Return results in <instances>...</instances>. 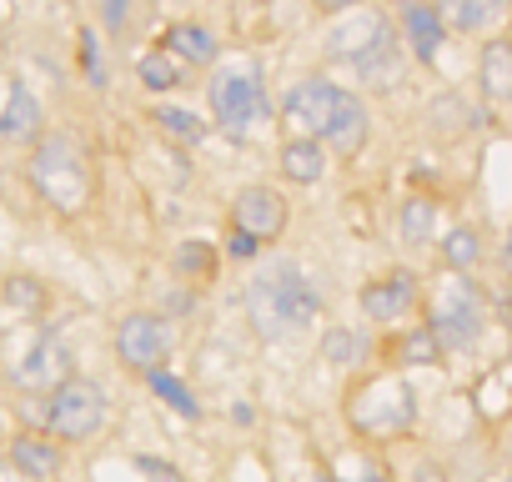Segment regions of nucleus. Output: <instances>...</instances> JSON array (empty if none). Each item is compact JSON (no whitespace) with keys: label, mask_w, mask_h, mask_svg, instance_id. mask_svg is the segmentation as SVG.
<instances>
[{"label":"nucleus","mask_w":512,"mask_h":482,"mask_svg":"<svg viewBox=\"0 0 512 482\" xmlns=\"http://www.w3.org/2000/svg\"><path fill=\"white\" fill-rule=\"evenodd\" d=\"M246 317L267 342L297 337L322 317V287L297 262H272L246 282Z\"/></svg>","instance_id":"1"},{"label":"nucleus","mask_w":512,"mask_h":482,"mask_svg":"<svg viewBox=\"0 0 512 482\" xmlns=\"http://www.w3.org/2000/svg\"><path fill=\"white\" fill-rule=\"evenodd\" d=\"M31 181L66 216H81L91 206V191H96L91 161H86L81 141H71V136H41L36 141V151H31Z\"/></svg>","instance_id":"2"},{"label":"nucleus","mask_w":512,"mask_h":482,"mask_svg":"<svg viewBox=\"0 0 512 482\" xmlns=\"http://www.w3.org/2000/svg\"><path fill=\"white\" fill-rule=\"evenodd\" d=\"M111 417L106 387L91 377H66L51 397H46V432L56 442H91Z\"/></svg>","instance_id":"3"},{"label":"nucleus","mask_w":512,"mask_h":482,"mask_svg":"<svg viewBox=\"0 0 512 482\" xmlns=\"http://www.w3.org/2000/svg\"><path fill=\"white\" fill-rule=\"evenodd\" d=\"M412 417H417L412 392H407V382H397V377H372L367 387H357V392L347 397V422H352L362 437H397V432L412 427Z\"/></svg>","instance_id":"4"},{"label":"nucleus","mask_w":512,"mask_h":482,"mask_svg":"<svg viewBox=\"0 0 512 482\" xmlns=\"http://www.w3.org/2000/svg\"><path fill=\"white\" fill-rule=\"evenodd\" d=\"M427 327L437 332V342H442L447 352L477 347V337H482V327H487V302H482V292H477L472 282H447V287L432 297V322H427Z\"/></svg>","instance_id":"5"},{"label":"nucleus","mask_w":512,"mask_h":482,"mask_svg":"<svg viewBox=\"0 0 512 482\" xmlns=\"http://www.w3.org/2000/svg\"><path fill=\"white\" fill-rule=\"evenodd\" d=\"M206 101H211V121L221 131H246L256 116L267 111V91L251 71H216L206 81Z\"/></svg>","instance_id":"6"},{"label":"nucleus","mask_w":512,"mask_h":482,"mask_svg":"<svg viewBox=\"0 0 512 482\" xmlns=\"http://www.w3.org/2000/svg\"><path fill=\"white\" fill-rule=\"evenodd\" d=\"M171 347H176V337H171V322L161 312H131L116 327V357L131 372H141V377L156 372V367H166Z\"/></svg>","instance_id":"7"},{"label":"nucleus","mask_w":512,"mask_h":482,"mask_svg":"<svg viewBox=\"0 0 512 482\" xmlns=\"http://www.w3.org/2000/svg\"><path fill=\"white\" fill-rule=\"evenodd\" d=\"M66 377H76V372H71V347H66L56 332H41V337L31 342V352L11 367V382H16V387L46 392V397H51Z\"/></svg>","instance_id":"8"},{"label":"nucleus","mask_w":512,"mask_h":482,"mask_svg":"<svg viewBox=\"0 0 512 482\" xmlns=\"http://www.w3.org/2000/svg\"><path fill=\"white\" fill-rule=\"evenodd\" d=\"M231 226H241L246 236H256L267 247L287 231V196L272 186H241L231 196Z\"/></svg>","instance_id":"9"},{"label":"nucleus","mask_w":512,"mask_h":482,"mask_svg":"<svg viewBox=\"0 0 512 482\" xmlns=\"http://www.w3.org/2000/svg\"><path fill=\"white\" fill-rule=\"evenodd\" d=\"M417 302H422V282L407 267H397V272H387V277L362 287V312H367V322H382V327L407 322L417 312Z\"/></svg>","instance_id":"10"},{"label":"nucleus","mask_w":512,"mask_h":482,"mask_svg":"<svg viewBox=\"0 0 512 482\" xmlns=\"http://www.w3.org/2000/svg\"><path fill=\"white\" fill-rule=\"evenodd\" d=\"M337 101H342V86H332V81H322V76H312V81H297L292 91H287V121L302 131V136H327V126H332V116H337Z\"/></svg>","instance_id":"11"},{"label":"nucleus","mask_w":512,"mask_h":482,"mask_svg":"<svg viewBox=\"0 0 512 482\" xmlns=\"http://www.w3.org/2000/svg\"><path fill=\"white\" fill-rule=\"evenodd\" d=\"M392 31V21L382 16V11H367V6H357V11H347V21H337L332 26V36H327V56L332 61H362L382 36Z\"/></svg>","instance_id":"12"},{"label":"nucleus","mask_w":512,"mask_h":482,"mask_svg":"<svg viewBox=\"0 0 512 482\" xmlns=\"http://www.w3.org/2000/svg\"><path fill=\"white\" fill-rule=\"evenodd\" d=\"M402 46L407 56H417L422 66H432L447 46V21H442V6H427V0H407L402 6Z\"/></svg>","instance_id":"13"},{"label":"nucleus","mask_w":512,"mask_h":482,"mask_svg":"<svg viewBox=\"0 0 512 482\" xmlns=\"http://www.w3.org/2000/svg\"><path fill=\"white\" fill-rule=\"evenodd\" d=\"M367 136H372V111H367V101H362L357 91H342V101H337V116H332V126H327L322 146L352 161V156H362Z\"/></svg>","instance_id":"14"},{"label":"nucleus","mask_w":512,"mask_h":482,"mask_svg":"<svg viewBox=\"0 0 512 482\" xmlns=\"http://www.w3.org/2000/svg\"><path fill=\"white\" fill-rule=\"evenodd\" d=\"M357 76H362V86H372V91H392V86H402V71H407V46H402V36L397 31H387L357 66H352Z\"/></svg>","instance_id":"15"},{"label":"nucleus","mask_w":512,"mask_h":482,"mask_svg":"<svg viewBox=\"0 0 512 482\" xmlns=\"http://www.w3.org/2000/svg\"><path fill=\"white\" fill-rule=\"evenodd\" d=\"M11 467L21 477H31V482H56V472H61V442H51V432L46 437L21 432L11 442Z\"/></svg>","instance_id":"16"},{"label":"nucleus","mask_w":512,"mask_h":482,"mask_svg":"<svg viewBox=\"0 0 512 482\" xmlns=\"http://www.w3.org/2000/svg\"><path fill=\"white\" fill-rule=\"evenodd\" d=\"M0 136L6 141H41V101L16 81L6 106H0Z\"/></svg>","instance_id":"17"},{"label":"nucleus","mask_w":512,"mask_h":482,"mask_svg":"<svg viewBox=\"0 0 512 482\" xmlns=\"http://www.w3.org/2000/svg\"><path fill=\"white\" fill-rule=\"evenodd\" d=\"M282 176L297 186H317L327 176V146L317 136H292L282 146Z\"/></svg>","instance_id":"18"},{"label":"nucleus","mask_w":512,"mask_h":482,"mask_svg":"<svg viewBox=\"0 0 512 482\" xmlns=\"http://www.w3.org/2000/svg\"><path fill=\"white\" fill-rule=\"evenodd\" d=\"M477 81H482V96L492 106H507L512 101V41H487L482 46Z\"/></svg>","instance_id":"19"},{"label":"nucleus","mask_w":512,"mask_h":482,"mask_svg":"<svg viewBox=\"0 0 512 482\" xmlns=\"http://www.w3.org/2000/svg\"><path fill=\"white\" fill-rule=\"evenodd\" d=\"M166 51L181 56L186 66H211V61L221 56V41H216L201 21H176V26L166 31Z\"/></svg>","instance_id":"20"},{"label":"nucleus","mask_w":512,"mask_h":482,"mask_svg":"<svg viewBox=\"0 0 512 482\" xmlns=\"http://www.w3.org/2000/svg\"><path fill=\"white\" fill-rule=\"evenodd\" d=\"M136 81H141L151 96H166V91H176V86L186 81V61L171 56L166 46H156V51H146V56L136 61Z\"/></svg>","instance_id":"21"},{"label":"nucleus","mask_w":512,"mask_h":482,"mask_svg":"<svg viewBox=\"0 0 512 482\" xmlns=\"http://www.w3.org/2000/svg\"><path fill=\"white\" fill-rule=\"evenodd\" d=\"M397 226H402V241L407 247H432V236H437V201L432 196H407L402 211H397Z\"/></svg>","instance_id":"22"},{"label":"nucleus","mask_w":512,"mask_h":482,"mask_svg":"<svg viewBox=\"0 0 512 482\" xmlns=\"http://www.w3.org/2000/svg\"><path fill=\"white\" fill-rule=\"evenodd\" d=\"M151 121H156V131H166L171 141H181V146H201L206 141V131H211V121H201L191 106H151Z\"/></svg>","instance_id":"23"},{"label":"nucleus","mask_w":512,"mask_h":482,"mask_svg":"<svg viewBox=\"0 0 512 482\" xmlns=\"http://www.w3.org/2000/svg\"><path fill=\"white\" fill-rule=\"evenodd\" d=\"M442 262H447L457 277H467V272L482 262V231H477V226H452V231L442 236Z\"/></svg>","instance_id":"24"},{"label":"nucleus","mask_w":512,"mask_h":482,"mask_svg":"<svg viewBox=\"0 0 512 482\" xmlns=\"http://www.w3.org/2000/svg\"><path fill=\"white\" fill-rule=\"evenodd\" d=\"M146 387H151V392H156V397H161V402H166L176 417H191V422L201 417V402H196V392H191V387H186L176 372L156 367V372H146Z\"/></svg>","instance_id":"25"},{"label":"nucleus","mask_w":512,"mask_h":482,"mask_svg":"<svg viewBox=\"0 0 512 482\" xmlns=\"http://www.w3.org/2000/svg\"><path fill=\"white\" fill-rule=\"evenodd\" d=\"M442 21H447V31L472 36V31H487L497 21V6L492 0H442Z\"/></svg>","instance_id":"26"},{"label":"nucleus","mask_w":512,"mask_h":482,"mask_svg":"<svg viewBox=\"0 0 512 482\" xmlns=\"http://www.w3.org/2000/svg\"><path fill=\"white\" fill-rule=\"evenodd\" d=\"M367 352H372L367 332H352V327H332V332L322 337V357H327L332 367H357V362H367Z\"/></svg>","instance_id":"27"},{"label":"nucleus","mask_w":512,"mask_h":482,"mask_svg":"<svg viewBox=\"0 0 512 482\" xmlns=\"http://www.w3.org/2000/svg\"><path fill=\"white\" fill-rule=\"evenodd\" d=\"M442 342H437V332L422 322V327H407L402 332V342H397V362L402 367H432V362H442Z\"/></svg>","instance_id":"28"},{"label":"nucleus","mask_w":512,"mask_h":482,"mask_svg":"<svg viewBox=\"0 0 512 482\" xmlns=\"http://www.w3.org/2000/svg\"><path fill=\"white\" fill-rule=\"evenodd\" d=\"M171 267H176L186 282H211V277H216V252H211V241H201V236L181 241L176 257H171Z\"/></svg>","instance_id":"29"},{"label":"nucleus","mask_w":512,"mask_h":482,"mask_svg":"<svg viewBox=\"0 0 512 482\" xmlns=\"http://www.w3.org/2000/svg\"><path fill=\"white\" fill-rule=\"evenodd\" d=\"M332 482H387V472L367 457V452H342L337 457V477Z\"/></svg>","instance_id":"30"},{"label":"nucleus","mask_w":512,"mask_h":482,"mask_svg":"<svg viewBox=\"0 0 512 482\" xmlns=\"http://www.w3.org/2000/svg\"><path fill=\"white\" fill-rule=\"evenodd\" d=\"M81 66H86L91 86H106V61H101V36L96 31H81Z\"/></svg>","instance_id":"31"},{"label":"nucleus","mask_w":512,"mask_h":482,"mask_svg":"<svg viewBox=\"0 0 512 482\" xmlns=\"http://www.w3.org/2000/svg\"><path fill=\"white\" fill-rule=\"evenodd\" d=\"M6 302H11V307H26V312H41L46 292H41V282H31V277H11V282H6Z\"/></svg>","instance_id":"32"},{"label":"nucleus","mask_w":512,"mask_h":482,"mask_svg":"<svg viewBox=\"0 0 512 482\" xmlns=\"http://www.w3.org/2000/svg\"><path fill=\"white\" fill-rule=\"evenodd\" d=\"M256 252H262V241H256V236H246L241 226L226 231V257H231V262H251Z\"/></svg>","instance_id":"33"},{"label":"nucleus","mask_w":512,"mask_h":482,"mask_svg":"<svg viewBox=\"0 0 512 482\" xmlns=\"http://www.w3.org/2000/svg\"><path fill=\"white\" fill-rule=\"evenodd\" d=\"M96 16H101L106 31H121L126 16H131V0H96Z\"/></svg>","instance_id":"34"},{"label":"nucleus","mask_w":512,"mask_h":482,"mask_svg":"<svg viewBox=\"0 0 512 482\" xmlns=\"http://www.w3.org/2000/svg\"><path fill=\"white\" fill-rule=\"evenodd\" d=\"M141 472H146V482H181V472H176V467L151 462V457H141Z\"/></svg>","instance_id":"35"},{"label":"nucleus","mask_w":512,"mask_h":482,"mask_svg":"<svg viewBox=\"0 0 512 482\" xmlns=\"http://www.w3.org/2000/svg\"><path fill=\"white\" fill-rule=\"evenodd\" d=\"M362 0H312V11L317 16H347V11H357Z\"/></svg>","instance_id":"36"},{"label":"nucleus","mask_w":512,"mask_h":482,"mask_svg":"<svg viewBox=\"0 0 512 482\" xmlns=\"http://www.w3.org/2000/svg\"><path fill=\"white\" fill-rule=\"evenodd\" d=\"M412 482H447V472H442V467H432V462H422V467L412 472Z\"/></svg>","instance_id":"37"},{"label":"nucleus","mask_w":512,"mask_h":482,"mask_svg":"<svg viewBox=\"0 0 512 482\" xmlns=\"http://www.w3.org/2000/svg\"><path fill=\"white\" fill-rule=\"evenodd\" d=\"M502 267H507V277H512V226H507V241H502Z\"/></svg>","instance_id":"38"},{"label":"nucleus","mask_w":512,"mask_h":482,"mask_svg":"<svg viewBox=\"0 0 512 482\" xmlns=\"http://www.w3.org/2000/svg\"><path fill=\"white\" fill-rule=\"evenodd\" d=\"M302 482H332V477H327V472H312V477H302Z\"/></svg>","instance_id":"39"},{"label":"nucleus","mask_w":512,"mask_h":482,"mask_svg":"<svg viewBox=\"0 0 512 482\" xmlns=\"http://www.w3.org/2000/svg\"><path fill=\"white\" fill-rule=\"evenodd\" d=\"M492 6H497V16H507V6H512V0H492Z\"/></svg>","instance_id":"40"},{"label":"nucleus","mask_w":512,"mask_h":482,"mask_svg":"<svg viewBox=\"0 0 512 482\" xmlns=\"http://www.w3.org/2000/svg\"><path fill=\"white\" fill-rule=\"evenodd\" d=\"M0 482H31V477H21V472H16V477H0Z\"/></svg>","instance_id":"41"},{"label":"nucleus","mask_w":512,"mask_h":482,"mask_svg":"<svg viewBox=\"0 0 512 482\" xmlns=\"http://www.w3.org/2000/svg\"><path fill=\"white\" fill-rule=\"evenodd\" d=\"M507 317H512V292H507Z\"/></svg>","instance_id":"42"}]
</instances>
